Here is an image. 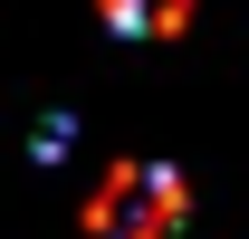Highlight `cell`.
I'll return each mask as SVG.
<instances>
[{"label": "cell", "instance_id": "1", "mask_svg": "<svg viewBox=\"0 0 249 239\" xmlns=\"http://www.w3.org/2000/svg\"><path fill=\"white\" fill-rule=\"evenodd\" d=\"M182 210H192V191L173 163H115L87 201V239H173Z\"/></svg>", "mask_w": 249, "mask_h": 239}, {"label": "cell", "instance_id": "2", "mask_svg": "<svg viewBox=\"0 0 249 239\" xmlns=\"http://www.w3.org/2000/svg\"><path fill=\"white\" fill-rule=\"evenodd\" d=\"M192 19V0H106V29L115 38H173Z\"/></svg>", "mask_w": 249, "mask_h": 239}]
</instances>
